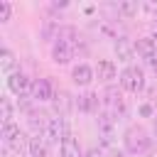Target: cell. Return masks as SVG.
Here are the masks:
<instances>
[{"mask_svg":"<svg viewBox=\"0 0 157 157\" xmlns=\"http://www.w3.org/2000/svg\"><path fill=\"white\" fill-rule=\"evenodd\" d=\"M32 157H49V142L44 135H34L29 137V150H27Z\"/></svg>","mask_w":157,"mask_h":157,"instance_id":"obj_14","label":"cell"},{"mask_svg":"<svg viewBox=\"0 0 157 157\" xmlns=\"http://www.w3.org/2000/svg\"><path fill=\"white\" fill-rule=\"evenodd\" d=\"M123 142H125V150H128L130 155H140V152H145V150L150 147V135H147L145 128L130 125V128L125 130V135H123Z\"/></svg>","mask_w":157,"mask_h":157,"instance_id":"obj_1","label":"cell"},{"mask_svg":"<svg viewBox=\"0 0 157 157\" xmlns=\"http://www.w3.org/2000/svg\"><path fill=\"white\" fill-rule=\"evenodd\" d=\"M120 86L130 93H140L145 88V74L140 66H128L120 71Z\"/></svg>","mask_w":157,"mask_h":157,"instance_id":"obj_3","label":"cell"},{"mask_svg":"<svg viewBox=\"0 0 157 157\" xmlns=\"http://www.w3.org/2000/svg\"><path fill=\"white\" fill-rule=\"evenodd\" d=\"M2 142H5L7 150H12V152H17V155H22L25 150H29V140H25V132H22L20 125H15V123L2 128Z\"/></svg>","mask_w":157,"mask_h":157,"instance_id":"obj_2","label":"cell"},{"mask_svg":"<svg viewBox=\"0 0 157 157\" xmlns=\"http://www.w3.org/2000/svg\"><path fill=\"white\" fill-rule=\"evenodd\" d=\"M142 7H145V10H147V12H157V5H155V2H145V5H142Z\"/></svg>","mask_w":157,"mask_h":157,"instance_id":"obj_23","label":"cell"},{"mask_svg":"<svg viewBox=\"0 0 157 157\" xmlns=\"http://www.w3.org/2000/svg\"><path fill=\"white\" fill-rule=\"evenodd\" d=\"M71 78H74L76 86H88V83L96 78V69H91L88 64H78V66H74Z\"/></svg>","mask_w":157,"mask_h":157,"instance_id":"obj_10","label":"cell"},{"mask_svg":"<svg viewBox=\"0 0 157 157\" xmlns=\"http://www.w3.org/2000/svg\"><path fill=\"white\" fill-rule=\"evenodd\" d=\"M140 113H142V115H152V108H150V105H142V110H140Z\"/></svg>","mask_w":157,"mask_h":157,"instance_id":"obj_25","label":"cell"},{"mask_svg":"<svg viewBox=\"0 0 157 157\" xmlns=\"http://www.w3.org/2000/svg\"><path fill=\"white\" fill-rule=\"evenodd\" d=\"M83 157H103V152H101L98 147H91L88 152H83Z\"/></svg>","mask_w":157,"mask_h":157,"instance_id":"obj_22","label":"cell"},{"mask_svg":"<svg viewBox=\"0 0 157 157\" xmlns=\"http://www.w3.org/2000/svg\"><path fill=\"white\" fill-rule=\"evenodd\" d=\"M135 52H137V54H140V56H142V59H145V61L150 64V61H152V59L157 56V42H155L152 37L137 39V42H135Z\"/></svg>","mask_w":157,"mask_h":157,"instance_id":"obj_9","label":"cell"},{"mask_svg":"<svg viewBox=\"0 0 157 157\" xmlns=\"http://www.w3.org/2000/svg\"><path fill=\"white\" fill-rule=\"evenodd\" d=\"M32 86H34V81H29L22 71H15V74L7 76V88H10L17 98H27V96H32Z\"/></svg>","mask_w":157,"mask_h":157,"instance_id":"obj_5","label":"cell"},{"mask_svg":"<svg viewBox=\"0 0 157 157\" xmlns=\"http://www.w3.org/2000/svg\"><path fill=\"white\" fill-rule=\"evenodd\" d=\"M115 74H118V71H115V64H113L110 59L98 61V66H96V78H98V81H105V83H108V81L115 78Z\"/></svg>","mask_w":157,"mask_h":157,"instance_id":"obj_15","label":"cell"},{"mask_svg":"<svg viewBox=\"0 0 157 157\" xmlns=\"http://www.w3.org/2000/svg\"><path fill=\"white\" fill-rule=\"evenodd\" d=\"M42 135L47 137L49 145H56V142L61 145L64 137L69 135V132H66V125H64V118H52V120H47V128H44Z\"/></svg>","mask_w":157,"mask_h":157,"instance_id":"obj_6","label":"cell"},{"mask_svg":"<svg viewBox=\"0 0 157 157\" xmlns=\"http://www.w3.org/2000/svg\"><path fill=\"white\" fill-rule=\"evenodd\" d=\"M103 113L110 115L113 120H115V118H123V115L128 113L125 101H123V93H120L115 86H108V88H105V110H103Z\"/></svg>","mask_w":157,"mask_h":157,"instance_id":"obj_4","label":"cell"},{"mask_svg":"<svg viewBox=\"0 0 157 157\" xmlns=\"http://www.w3.org/2000/svg\"><path fill=\"white\" fill-rule=\"evenodd\" d=\"M10 15H12V5L7 0H0V22H7Z\"/></svg>","mask_w":157,"mask_h":157,"instance_id":"obj_21","label":"cell"},{"mask_svg":"<svg viewBox=\"0 0 157 157\" xmlns=\"http://www.w3.org/2000/svg\"><path fill=\"white\" fill-rule=\"evenodd\" d=\"M152 130H155V135H157V118L152 120Z\"/></svg>","mask_w":157,"mask_h":157,"instance_id":"obj_27","label":"cell"},{"mask_svg":"<svg viewBox=\"0 0 157 157\" xmlns=\"http://www.w3.org/2000/svg\"><path fill=\"white\" fill-rule=\"evenodd\" d=\"M137 10H140V2H120V5H118V12H123L125 17L137 15Z\"/></svg>","mask_w":157,"mask_h":157,"instance_id":"obj_20","label":"cell"},{"mask_svg":"<svg viewBox=\"0 0 157 157\" xmlns=\"http://www.w3.org/2000/svg\"><path fill=\"white\" fill-rule=\"evenodd\" d=\"M113 118L110 115H105V113H101L98 115V137H101V142L105 145V147H110L113 145Z\"/></svg>","mask_w":157,"mask_h":157,"instance_id":"obj_8","label":"cell"},{"mask_svg":"<svg viewBox=\"0 0 157 157\" xmlns=\"http://www.w3.org/2000/svg\"><path fill=\"white\" fill-rule=\"evenodd\" d=\"M76 47H78V44H71V42H66V39H56L54 47H52V59H54L56 64H69V61L74 59Z\"/></svg>","mask_w":157,"mask_h":157,"instance_id":"obj_7","label":"cell"},{"mask_svg":"<svg viewBox=\"0 0 157 157\" xmlns=\"http://www.w3.org/2000/svg\"><path fill=\"white\" fill-rule=\"evenodd\" d=\"M76 105L83 113H98V96L96 93H83V96H78Z\"/></svg>","mask_w":157,"mask_h":157,"instance_id":"obj_17","label":"cell"},{"mask_svg":"<svg viewBox=\"0 0 157 157\" xmlns=\"http://www.w3.org/2000/svg\"><path fill=\"white\" fill-rule=\"evenodd\" d=\"M152 39H155V42H157V17H155V20H152Z\"/></svg>","mask_w":157,"mask_h":157,"instance_id":"obj_24","label":"cell"},{"mask_svg":"<svg viewBox=\"0 0 157 157\" xmlns=\"http://www.w3.org/2000/svg\"><path fill=\"white\" fill-rule=\"evenodd\" d=\"M59 147H61V157H83V152H81V147H78V140H76L74 135H66Z\"/></svg>","mask_w":157,"mask_h":157,"instance_id":"obj_16","label":"cell"},{"mask_svg":"<svg viewBox=\"0 0 157 157\" xmlns=\"http://www.w3.org/2000/svg\"><path fill=\"white\" fill-rule=\"evenodd\" d=\"M32 98L34 101H52L54 98V91H52V81L49 78H37L34 86H32Z\"/></svg>","mask_w":157,"mask_h":157,"instance_id":"obj_11","label":"cell"},{"mask_svg":"<svg viewBox=\"0 0 157 157\" xmlns=\"http://www.w3.org/2000/svg\"><path fill=\"white\" fill-rule=\"evenodd\" d=\"M0 120H2V128L5 125H12V105H10V98H0Z\"/></svg>","mask_w":157,"mask_h":157,"instance_id":"obj_19","label":"cell"},{"mask_svg":"<svg viewBox=\"0 0 157 157\" xmlns=\"http://www.w3.org/2000/svg\"><path fill=\"white\" fill-rule=\"evenodd\" d=\"M150 66H152V69H155V74H157V56H155V59L150 61Z\"/></svg>","mask_w":157,"mask_h":157,"instance_id":"obj_26","label":"cell"},{"mask_svg":"<svg viewBox=\"0 0 157 157\" xmlns=\"http://www.w3.org/2000/svg\"><path fill=\"white\" fill-rule=\"evenodd\" d=\"M12 66H15V54H12L10 49H2V52H0V69L10 76V74H15Z\"/></svg>","mask_w":157,"mask_h":157,"instance_id":"obj_18","label":"cell"},{"mask_svg":"<svg viewBox=\"0 0 157 157\" xmlns=\"http://www.w3.org/2000/svg\"><path fill=\"white\" fill-rule=\"evenodd\" d=\"M52 103H54V113H56L59 118H64V115L71 110V105H74V101H71V96H69L66 91H56L54 98H52Z\"/></svg>","mask_w":157,"mask_h":157,"instance_id":"obj_12","label":"cell"},{"mask_svg":"<svg viewBox=\"0 0 157 157\" xmlns=\"http://www.w3.org/2000/svg\"><path fill=\"white\" fill-rule=\"evenodd\" d=\"M115 56L120 61H130L135 56V44L128 39V37H118L115 39Z\"/></svg>","mask_w":157,"mask_h":157,"instance_id":"obj_13","label":"cell"}]
</instances>
